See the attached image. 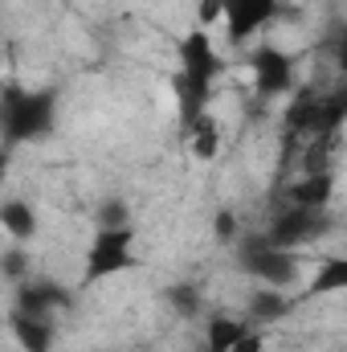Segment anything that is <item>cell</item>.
<instances>
[{
	"instance_id": "1",
	"label": "cell",
	"mask_w": 347,
	"mask_h": 352,
	"mask_svg": "<svg viewBox=\"0 0 347 352\" xmlns=\"http://www.w3.org/2000/svg\"><path fill=\"white\" fill-rule=\"evenodd\" d=\"M225 62L217 54V45L208 41V33L200 25H192L180 37V74H176V107H180V135L208 111L213 82L221 78Z\"/></svg>"
},
{
	"instance_id": "2",
	"label": "cell",
	"mask_w": 347,
	"mask_h": 352,
	"mask_svg": "<svg viewBox=\"0 0 347 352\" xmlns=\"http://www.w3.org/2000/svg\"><path fill=\"white\" fill-rule=\"evenodd\" d=\"M58 123V90H25L16 82L4 87L0 98V127H4V144L16 148V144H33V140H45Z\"/></svg>"
},
{
	"instance_id": "3",
	"label": "cell",
	"mask_w": 347,
	"mask_h": 352,
	"mask_svg": "<svg viewBox=\"0 0 347 352\" xmlns=\"http://www.w3.org/2000/svg\"><path fill=\"white\" fill-rule=\"evenodd\" d=\"M237 263L246 274H254L261 287H290L298 274V254L286 246H274L270 234H250L237 242Z\"/></svg>"
},
{
	"instance_id": "4",
	"label": "cell",
	"mask_w": 347,
	"mask_h": 352,
	"mask_svg": "<svg viewBox=\"0 0 347 352\" xmlns=\"http://www.w3.org/2000/svg\"><path fill=\"white\" fill-rule=\"evenodd\" d=\"M135 226H110V230H98L94 242L86 250V263H82V287L98 283V278H110V274H123V270H135Z\"/></svg>"
},
{
	"instance_id": "5",
	"label": "cell",
	"mask_w": 347,
	"mask_h": 352,
	"mask_svg": "<svg viewBox=\"0 0 347 352\" xmlns=\"http://www.w3.org/2000/svg\"><path fill=\"white\" fill-rule=\"evenodd\" d=\"M331 230V217H327V209H302V205H282L278 213H274V221H270V242L274 246H286V250H294V246H302V242H315V238H323Z\"/></svg>"
},
{
	"instance_id": "6",
	"label": "cell",
	"mask_w": 347,
	"mask_h": 352,
	"mask_svg": "<svg viewBox=\"0 0 347 352\" xmlns=\"http://www.w3.org/2000/svg\"><path fill=\"white\" fill-rule=\"evenodd\" d=\"M250 66H254V90H258V98H278V94L294 90V58L286 50L258 45L250 54Z\"/></svg>"
},
{
	"instance_id": "7",
	"label": "cell",
	"mask_w": 347,
	"mask_h": 352,
	"mask_svg": "<svg viewBox=\"0 0 347 352\" xmlns=\"http://www.w3.org/2000/svg\"><path fill=\"white\" fill-rule=\"evenodd\" d=\"M221 4H225L229 41H250L258 29H265L282 12V0H221Z\"/></svg>"
},
{
	"instance_id": "8",
	"label": "cell",
	"mask_w": 347,
	"mask_h": 352,
	"mask_svg": "<svg viewBox=\"0 0 347 352\" xmlns=\"http://www.w3.org/2000/svg\"><path fill=\"white\" fill-rule=\"evenodd\" d=\"M70 303H74V295L53 278H29V283L16 287V311H29V316L49 320L53 311H66Z\"/></svg>"
},
{
	"instance_id": "9",
	"label": "cell",
	"mask_w": 347,
	"mask_h": 352,
	"mask_svg": "<svg viewBox=\"0 0 347 352\" xmlns=\"http://www.w3.org/2000/svg\"><path fill=\"white\" fill-rule=\"evenodd\" d=\"M286 205H302V209H327L335 197V176L331 173H302L298 180L286 184Z\"/></svg>"
},
{
	"instance_id": "10",
	"label": "cell",
	"mask_w": 347,
	"mask_h": 352,
	"mask_svg": "<svg viewBox=\"0 0 347 352\" xmlns=\"http://www.w3.org/2000/svg\"><path fill=\"white\" fill-rule=\"evenodd\" d=\"M8 328H12L21 352H53V324L45 316H29V311H16L12 307Z\"/></svg>"
},
{
	"instance_id": "11",
	"label": "cell",
	"mask_w": 347,
	"mask_h": 352,
	"mask_svg": "<svg viewBox=\"0 0 347 352\" xmlns=\"http://www.w3.org/2000/svg\"><path fill=\"white\" fill-rule=\"evenodd\" d=\"M184 144H188V152H192L196 160H217V152H221V127H217V119L204 111V115L184 131Z\"/></svg>"
},
{
	"instance_id": "12",
	"label": "cell",
	"mask_w": 347,
	"mask_h": 352,
	"mask_svg": "<svg viewBox=\"0 0 347 352\" xmlns=\"http://www.w3.org/2000/svg\"><path fill=\"white\" fill-rule=\"evenodd\" d=\"M335 291H347V254L327 258L307 283V299H323V295H335Z\"/></svg>"
},
{
	"instance_id": "13",
	"label": "cell",
	"mask_w": 347,
	"mask_h": 352,
	"mask_svg": "<svg viewBox=\"0 0 347 352\" xmlns=\"http://www.w3.org/2000/svg\"><path fill=\"white\" fill-rule=\"evenodd\" d=\"M0 221H4V230H8V238L12 242H29L33 234H37V213H33V205L29 201H4L0 205Z\"/></svg>"
},
{
	"instance_id": "14",
	"label": "cell",
	"mask_w": 347,
	"mask_h": 352,
	"mask_svg": "<svg viewBox=\"0 0 347 352\" xmlns=\"http://www.w3.org/2000/svg\"><path fill=\"white\" fill-rule=\"evenodd\" d=\"M290 299L278 291V287H258L254 295H250V320H258V324H278L282 316H290Z\"/></svg>"
},
{
	"instance_id": "15",
	"label": "cell",
	"mask_w": 347,
	"mask_h": 352,
	"mask_svg": "<svg viewBox=\"0 0 347 352\" xmlns=\"http://www.w3.org/2000/svg\"><path fill=\"white\" fill-rule=\"evenodd\" d=\"M246 332H250V328H246L241 320H233V316H213V320H208V332H204L208 352H229Z\"/></svg>"
},
{
	"instance_id": "16",
	"label": "cell",
	"mask_w": 347,
	"mask_h": 352,
	"mask_svg": "<svg viewBox=\"0 0 347 352\" xmlns=\"http://www.w3.org/2000/svg\"><path fill=\"white\" fill-rule=\"evenodd\" d=\"M0 274H4V283H12V287H21V283L33 278V258H29V250H25L21 242H12V246L0 254Z\"/></svg>"
},
{
	"instance_id": "17",
	"label": "cell",
	"mask_w": 347,
	"mask_h": 352,
	"mask_svg": "<svg viewBox=\"0 0 347 352\" xmlns=\"http://www.w3.org/2000/svg\"><path fill=\"white\" fill-rule=\"evenodd\" d=\"M168 303H172L176 316L192 320V316L204 311V291H200L196 283H172V287H168Z\"/></svg>"
},
{
	"instance_id": "18",
	"label": "cell",
	"mask_w": 347,
	"mask_h": 352,
	"mask_svg": "<svg viewBox=\"0 0 347 352\" xmlns=\"http://www.w3.org/2000/svg\"><path fill=\"white\" fill-rule=\"evenodd\" d=\"M110 226H131L127 221V205L123 201H106L98 209V230H110Z\"/></svg>"
},
{
	"instance_id": "19",
	"label": "cell",
	"mask_w": 347,
	"mask_h": 352,
	"mask_svg": "<svg viewBox=\"0 0 347 352\" xmlns=\"http://www.w3.org/2000/svg\"><path fill=\"white\" fill-rule=\"evenodd\" d=\"M213 234H217V242H225V246H229V242H237V217H233L229 209H221V213H217V221H213Z\"/></svg>"
},
{
	"instance_id": "20",
	"label": "cell",
	"mask_w": 347,
	"mask_h": 352,
	"mask_svg": "<svg viewBox=\"0 0 347 352\" xmlns=\"http://www.w3.org/2000/svg\"><path fill=\"white\" fill-rule=\"evenodd\" d=\"M221 16H225V4H221V0H200V4H196V25H200V29H208V25L221 21Z\"/></svg>"
},
{
	"instance_id": "21",
	"label": "cell",
	"mask_w": 347,
	"mask_h": 352,
	"mask_svg": "<svg viewBox=\"0 0 347 352\" xmlns=\"http://www.w3.org/2000/svg\"><path fill=\"white\" fill-rule=\"evenodd\" d=\"M331 54H335V66H339V74L347 78V25L331 37Z\"/></svg>"
},
{
	"instance_id": "22",
	"label": "cell",
	"mask_w": 347,
	"mask_h": 352,
	"mask_svg": "<svg viewBox=\"0 0 347 352\" xmlns=\"http://www.w3.org/2000/svg\"><path fill=\"white\" fill-rule=\"evenodd\" d=\"M229 352H265V349H261V336H258V332H246V336H241V340H237Z\"/></svg>"
}]
</instances>
